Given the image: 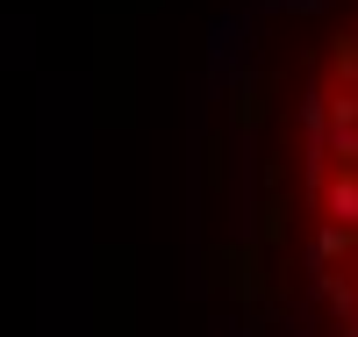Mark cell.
Returning <instances> with one entry per match:
<instances>
[{
  "label": "cell",
  "instance_id": "obj_1",
  "mask_svg": "<svg viewBox=\"0 0 358 337\" xmlns=\"http://www.w3.org/2000/svg\"><path fill=\"white\" fill-rule=\"evenodd\" d=\"M308 158V266L337 337H358V29L330 43V65L301 101Z\"/></svg>",
  "mask_w": 358,
  "mask_h": 337
}]
</instances>
